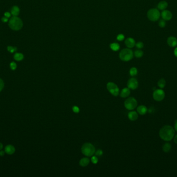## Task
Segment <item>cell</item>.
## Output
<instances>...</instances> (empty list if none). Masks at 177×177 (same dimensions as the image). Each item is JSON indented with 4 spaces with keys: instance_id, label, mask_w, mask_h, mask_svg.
I'll list each match as a JSON object with an SVG mask.
<instances>
[{
    "instance_id": "obj_2",
    "label": "cell",
    "mask_w": 177,
    "mask_h": 177,
    "mask_svg": "<svg viewBox=\"0 0 177 177\" xmlns=\"http://www.w3.org/2000/svg\"><path fill=\"white\" fill-rule=\"evenodd\" d=\"M8 26L11 29L14 31H18L22 28L23 22L22 20L17 16H13L9 20Z\"/></svg>"
},
{
    "instance_id": "obj_32",
    "label": "cell",
    "mask_w": 177,
    "mask_h": 177,
    "mask_svg": "<svg viewBox=\"0 0 177 177\" xmlns=\"http://www.w3.org/2000/svg\"><path fill=\"white\" fill-rule=\"evenodd\" d=\"M125 37H124V35L122 34H119L117 37V39L119 41H123Z\"/></svg>"
},
{
    "instance_id": "obj_23",
    "label": "cell",
    "mask_w": 177,
    "mask_h": 177,
    "mask_svg": "<svg viewBox=\"0 0 177 177\" xmlns=\"http://www.w3.org/2000/svg\"><path fill=\"white\" fill-rule=\"evenodd\" d=\"M134 55L137 58H141L143 55V52L140 49H137L135 51Z\"/></svg>"
},
{
    "instance_id": "obj_17",
    "label": "cell",
    "mask_w": 177,
    "mask_h": 177,
    "mask_svg": "<svg viewBox=\"0 0 177 177\" xmlns=\"http://www.w3.org/2000/svg\"><path fill=\"white\" fill-rule=\"evenodd\" d=\"M90 163V160L88 158H84L80 160L79 165L82 167H86Z\"/></svg>"
},
{
    "instance_id": "obj_14",
    "label": "cell",
    "mask_w": 177,
    "mask_h": 177,
    "mask_svg": "<svg viewBox=\"0 0 177 177\" xmlns=\"http://www.w3.org/2000/svg\"><path fill=\"white\" fill-rule=\"evenodd\" d=\"M128 117L132 121H136L138 118V114L136 111H131L128 114Z\"/></svg>"
},
{
    "instance_id": "obj_28",
    "label": "cell",
    "mask_w": 177,
    "mask_h": 177,
    "mask_svg": "<svg viewBox=\"0 0 177 177\" xmlns=\"http://www.w3.org/2000/svg\"><path fill=\"white\" fill-rule=\"evenodd\" d=\"M98 158H97L96 156H93L91 158V162L93 164H96L98 163Z\"/></svg>"
},
{
    "instance_id": "obj_5",
    "label": "cell",
    "mask_w": 177,
    "mask_h": 177,
    "mask_svg": "<svg viewBox=\"0 0 177 177\" xmlns=\"http://www.w3.org/2000/svg\"><path fill=\"white\" fill-rule=\"evenodd\" d=\"M161 16V13L159 9L157 8H151L148 10L147 17L148 19L152 22L158 21Z\"/></svg>"
},
{
    "instance_id": "obj_7",
    "label": "cell",
    "mask_w": 177,
    "mask_h": 177,
    "mask_svg": "<svg viewBox=\"0 0 177 177\" xmlns=\"http://www.w3.org/2000/svg\"><path fill=\"white\" fill-rule=\"evenodd\" d=\"M107 88L111 94L114 96H117L119 94V88L118 86L113 82H108L107 84Z\"/></svg>"
},
{
    "instance_id": "obj_21",
    "label": "cell",
    "mask_w": 177,
    "mask_h": 177,
    "mask_svg": "<svg viewBox=\"0 0 177 177\" xmlns=\"http://www.w3.org/2000/svg\"><path fill=\"white\" fill-rule=\"evenodd\" d=\"M14 57V59L15 60L18 61H21L23 59L24 56L22 53H17L15 54Z\"/></svg>"
},
{
    "instance_id": "obj_41",
    "label": "cell",
    "mask_w": 177,
    "mask_h": 177,
    "mask_svg": "<svg viewBox=\"0 0 177 177\" xmlns=\"http://www.w3.org/2000/svg\"><path fill=\"white\" fill-rule=\"evenodd\" d=\"M3 146L2 143L0 142V150H1L3 149Z\"/></svg>"
},
{
    "instance_id": "obj_38",
    "label": "cell",
    "mask_w": 177,
    "mask_h": 177,
    "mask_svg": "<svg viewBox=\"0 0 177 177\" xmlns=\"http://www.w3.org/2000/svg\"><path fill=\"white\" fill-rule=\"evenodd\" d=\"M173 140H174V143H175V144H177V134L174 136V137H173Z\"/></svg>"
},
{
    "instance_id": "obj_15",
    "label": "cell",
    "mask_w": 177,
    "mask_h": 177,
    "mask_svg": "<svg viewBox=\"0 0 177 177\" xmlns=\"http://www.w3.org/2000/svg\"><path fill=\"white\" fill-rule=\"evenodd\" d=\"M131 93L130 89L129 88H124L120 93V96L122 98H127L129 97Z\"/></svg>"
},
{
    "instance_id": "obj_36",
    "label": "cell",
    "mask_w": 177,
    "mask_h": 177,
    "mask_svg": "<svg viewBox=\"0 0 177 177\" xmlns=\"http://www.w3.org/2000/svg\"><path fill=\"white\" fill-rule=\"evenodd\" d=\"M11 13H9V12H6L4 13V16H5L7 18H9L10 17V16H11Z\"/></svg>"
},
{
    "instance_id": "obj_9",
    "label": "cell",
    "mask_w": 177,
    "mask_h": 177,
    "mask_svg": "<svg viewBox=\"0 0 177 177\" xmlns=\"http://www.w3.org/2000/svg\"><path fill=\"white\" fill-rule=\"evenodd\" d=\"M128 87L129 88L132 90H135L138 87L139 84L136 78L134 77L131 78L128 82L127 84Z\"/></svg>"
},
{
    "instance_id": "obj_11",
    "label": "cell",
    "mask_w": 177,
    "mask_h": 177,
    "mask_svg": "<svg viewBox=\"0 0 177 177\" xmlns=\"http://www.w3.org/2000/svg\"><path fill=\"white\" fill-rule=\"evenodd\" d=\"M125 44L128 48H132L135 46L136 43H135V41L134 38L132 37H128L125 41Z\"/></svg>"
},
{
    "instance_id": "obj_25",
    "label": "cell",
    "mask_w": 177,
    "mask_h": 177,
    "mask_svg": "<svg viewBox=\"0 0 177 177\" xmlns=\"http://www.w3.org/2000/svg\"><path fill=\"white\" fill-rule=\"evenodd\" d=\"M138 73V70L135 67H133L131 68L130 70V74L132 76H135Z\"/></svg>"
},
{
    "instance_id": "obj_27",
    "label": "cell",
    "mask_w": 177,
    "mask_h": 177,
    "mask_svg": "<svg viewBox=\"0 0 177 177\" xmlns=\"http://www.w3.org/2000/svg\"><path fill=\"white\" fill-rule=\"evenodd\" d=\"M17 48L15 47H13L11 46H8L7 47V50L10 53H13L16 50H17Z\"/></svg>"
},
{
    "instance_id": "obj_20",
    "label": "cell",
    "mask_w": 177,
    "mask_h": 177,
    "mask_svg": "<svg viewBox=\"0 0 177 177\" xmlns=\"http://www.w3.org/2000/svg\"><path fill=\"white\" fill-rule=\"evenodd\" d=\"M168 6V3L165 1H161L159 3L158 5V8L160 10H165Z\"/></svg>"
},
{
    "instance_id": "obj_30",
    "label": "cell",
    "mask_w": 177,
    "mask_h": 177,
    "mask_svg": "<svg viewBox=\"0 0 177 177\" xmlns=\"http://www.w3.org/2000/svg\"><path fill=\"white\" fill-rule=\"evenodd\" d=\"M10 68L12 70H15L17 68V65L15 62H12L10 64Z\"/></svg>"
},
{
    "instance_id": "obj_16",
    "label": "cell",
    "mask_w": 177,
    "mask_h": 177,
    "mask_svg": "<svg viewBox=\"0 0 177 177\" xmlns=\"http://www.w3.org/2000/svg\"><path fill=\"white\" fill-rule=\"evenodd\" d=\"M15 152V148L12 145H8L5 148V152L9 155H12Z\"/></svg>"
},
{
    "instance_id": "obj_18",
    "label": "cell",
    "mask_w": 177,
    "mask_h": 177,
    "mask_svg": "<svg viewBox=\"0 0 177 177\" xmlns=\"http://www.w3.org/2000/svg\"><path fill=\"white\" fill-rule=\"evenodd\" d=\"M11 14L13 16H18L20 13V9L17 6H14L11 9Z\"/></svg>"
},
{
    "instance_id": "obj_29",
    "label": "cell",
    "mask_w": 177,
    "mask_h": 177,
    "mask_svg": "<svg viewBox=\"0 0 177 177\" xmlns=\"http://www.w3.org/2000/svg\"><path fill=\"white\" fill-rule=\"evenodd\" d=\"M135 46H136V47L138 49H141L143 47L144 45L142 42H137L136 44H135Z\"/></svg>"
},
{
    "instance_id": "obj_39",
    "label": "cell",
    "mask_w": 177,
    "mask_h": 177,
    "mask_svg": "<svg viewBox=\"0 0 177 177\" xmlns=\"http://www.w3.org/2000/svg\"><path fill=\"white\" fill-rule=\"evenodd\" d=\"M174 55L177 57V47H176L174 50Z\"/></svg>"
},
{
    "instance_id": "obj_12",
    "label": "cell",
    "mask_w": 177,
    "mask_h": 177,
    "mask_svg": "<svg viewBox=\"0 0 177 177\" xmlns=\"http://www.w3.org/2000/svg\"><path fill=\"white\" fill-rule=\"evenodd\" d=\"M168 45L172 47H175L177 45V39L174 36H170L167 39Z\"/></svg>"
},
{
    "instance_id": "obj_13",
    "label": "cell",
    "mask_w": 177,
    "mask_h": 177,
    "mask_svg": "<svg viewBox=\"0 0 177 177\" xmlns=\"http://www.w3.org/2000/svg\"><path fill=\"white\" fill-rule=\"evenodd\" d=\"M137 111L140 115H145V114L147 113L148 109L145 106L141 105L137 107Z\"/></svg>"
},
{
    "instance_id": "obj_35",
    "label": "cell",
    "mask_w": 177,
    "mask_h": 177,
    "mask_svg": "<svg viewBox=\"0 0 177 177\" xmlns=\"http://www.w3.org/2000/svg\"><path fill=\"white\" fill-rule=\"evenodd\" d=\"M1 20H2V22H3V23H7V22H8V18L6 17L5 16H4V17H3L2 18Z\"/></svg>"
},
{
    "instance_id": "obj_24",
    "label": "cell",
    "mask_w": 177,
    "mask_h": 177,
    "mask_svg": "<svg viewBox=\"0 0 177 177\" xmlns=\"http://www.w3.org/2000/svg\"><path fill=\"white\" fill-rule=\"evenodd\" d=\"M110 47L112 50H113L114 51H118L119 50L120 45L118 43H112L110 45Z\"/></svg>"
},
{
    "instance_id": "obj_10",
    "label": "cell",
    "mask_w": 177,
    "mask_h": 177,
    "mask_svg": "<svg viewBox=\"0 0 177 177\" xmlns=\"http://www.w3.org/2000/svg\"><path fill=\"white\" fill-rule=\"evenodd\" d=\"M161 16L162 18L165 21H168L171 19L172 17V14L171 12L168 10H163L161 13Z\"/></svg>"
},
{
    "instance_id": "obj_4",
    "label": "cell",
    "mask_w": 177,
    "mask_h": 177,
    "mask_svg": "<svg viewBox=\"0 0 177 177\" xmlns=\"http://www.w3.org/2000/svg\"><path fill=\"white\" fill-rule=\"evenodd\" d=\"M133 56V52L129 48L123 49L119 54V57L120 59L123 61H129L132 60Z\"/></svg>"
},
{
    "instance_id": "obj_26",
    "label": "cell",
    "mask_w": 177,
    "mask_h": 177,
    "mask_svg": "<svg viewBox=\"0 0 177 177\" xmlns=\"http://www.w3.org/2000/svg\"><path fill=\"white\" fill-rule=\"evenodd\" d=\"M166 21L163 19H161L159 22V25L161 28H164L166 26Z\"/></svg>"
},
{
    "instance_id": "obj_22",
    "label": "cell",
    "mask_w": 177,
    "mask_h": 177,
    "mask_svg": "<svg viewBox=\"0 0 177 177\" xmlns=\"http://www.w3.org/2000/svg\"><path fill=\"white\" fill-rule=\"evenodd\" d=\"M158 85L160 88H164L166 86L165 80H164V78H161L160 80H159V81L158 82Z\"/></svg>"
},
{
    "instance_id": "obj_31",
    "label": "cell",
    "mask_w": 177,
    "mask_h": 177,
    "mask_svg": "<svg viewBox=\"0 0 177 177\" xmlns=\"http://www.w3.org/2000/svg\"><path fill=\"white\" fill-rule=\"evenodd\" d=\"M95 155L97 156H101L103 154V152L101 150H98L96 152H95Z\"/></svg>"
},
{
    "instance_id": "obj_1",
    "label": "cell",
    "mask_w": 177,
    "mask_h": 177,
    "mask_svg": "<svg viewBox=\"0 0 177 177\" xmlns=\"http://www.w3.org/2000/svg\"><path fill=\"white\" fill-rule=\"evenodd\" d=\"M174 133L173 127L170 125H165L160 130L159 136L162 140L168 142L173 139Z\"/></svg>"
},
{
    "instance_id": "obj_8",
    "label": "cell",
    "mask_w": 177,
    "mask_h": 177,
    "mask_svg": "<svg viewBox=\"0 0 177 177\" xmlns=\"http://www.w3.org/2000/svg\"><path fill=\"white\" fill-rule=\"evenodd\" d=\"M165 97V91L160 89H157L154 90L153 93V99L157 101H161Z\"/></svg>"
},
{
    "instance_id": "obj_40",
    "label": "cell",
    "mask_w": 177,
    "mask_h": 177,
    "mask_svg": "<svg viewBox=\"0 0 177 177\" xmlns=\"http://www.w3.org/2000/svg\"><path fill=\"white\" fill-rule=\"evenodd\" d=\"M4 154H5V152L3 151H0V156H3L4 155Z\"/></svg>"
},
{
    "instance_id": "obj_3",
    "label": "cell",
    "mask_w": 177,
    "mask_h": 177,
    "mask_svg": "<svg viewBox=\"0 0 177 177\" xmlns=\"http://www.w3.org/2000/svg\"><path fill=\"white\" fill-rule=\"evenodd\" d=\"M81 152L82 154L86 156H92L95 152V148L91 143H85L81 147Z\"/></svg>"
},
{
    "instance_id": "obj_6",
    "label": "cell",
    "mask_w": 177,
    "mask_h": 177,
    "mask_svg": "<svg viewBox=\"0 0 177 177\" xmlns=\"http://www.w3.org/2000/svg\"><path fill=\"white\" fill-rule=\"evenodd\" d=\"M124 106L128 110H133L137 106V101L134 97H130L125 101Z\"/></svg>"
},
{
    "instance_id": "obj_34",
    "label": "cell",
    "mask_w": 177,
    "mask_h": 177,
    "mask_svg": "<svg viewBox=\"0 0 177 177\" xmlns=\"http://www.w3.org/2000/svg\"><path fill=\"white\" fill-rule=\"evenodd\" d=\"M72 111L76 113H78L80 111V109L77 106H74L73 107H72Z\"/></svg>"
},
{
    "instance_id": "obj_37",
    "label": "cell",
    "mask_w": 177,
    "mask_h": 177,
    "mask_svg": "<svg viewBox=\"0 0 177 177\" xmlns=\"http://www.w3.org/2000/svg\"><path fill=\"white\" fill-rule=\"evenodd\" d=\"M173 128H174V130L177 132V120H175V121H174V125Z\"/></svg>"
},
{
    "instance_id": "obj_33",
    "label": "cell",
    "mask_w": 177,
    "mask_h": 177,
    "mask_svg": "<svg viewBox=\"0 0 177 177\" xmlns=\"http://www.w3.org/2000/svg\"><path fill=\"white\" fill-rule=\"evenodd\" d=\"M4 87V83L3 81L0 78V91H1Z\"/></svg>"
},
{
    "instance_id": "obj_19",
    "label": "cell",
    "mask_w": 177,
    "mask_h": 177,
    "mask_svg": "<svg viewBox=\"0 0 177 177\" xmlns=\"http://www.w3.org/2000/svg\"><path fill=\"white\" fill-rule=\"evenodd\" d=\"M163 151L165 153H168L170 152V151L171 149V145L169 143H165L164 144L162 147Z\"/></svg>"
}]
</instances>
